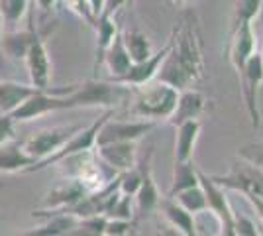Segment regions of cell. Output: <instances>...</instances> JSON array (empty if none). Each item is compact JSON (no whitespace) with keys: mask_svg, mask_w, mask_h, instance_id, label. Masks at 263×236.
Segmentation results:
<instances>
[{"mask_svg":"<svg viewBox=\"0 0 263 236\" xmlns=\"http://www.w3.org/2000/svg\"><path fill=\"white\" fill-rule=\"evenodd\" d=\"M132 89L128 85H120L114 81H97L90 79L75 87L73 93L63 95L65 111L71 108H85V106H102V108H116L120 104L130 102Z\"/></svg>","mask_w":263,"mask_h":236,"instance_id":"obj_2","label":"cell"},{"mask_svg":"<svg viewBox=\"0 0 263 236\" xmlns=\"http://www.w3.org/2000/svg\"><path fill=\"white\" fill-rule=\"evenodd\" d=\"M88 6H90V10L95 14V18H99V14L102 12V4H104V0H87Z\"/></svg>","mask_w":263,"mask_h":236,"instance_id":"obj_40","label":"cell"},{"mask_svg":"<svg viewBox=\"0 0 263 236\" xmlns=\"http://www.w3.org/2000/svg\"><path fill=\"white\" fill-rule=\"evenodd\" d=\"M28 73H30V83L37 89H49V79H51V61L45 47L44 40L40 35L33 38L32 45L28 47V53L24 57Z\"/></svg>","mask_w":263,"mask_h":236,"instance_id":"obj_10","label":"cell"},{"mask_svg":"<svg viewBox=\"0 0 263 236\" xmlns=\"http://www.w3.org/2000/svg\"><path fill=\"white\" fill-rule=\"evenodd\" d=\"M152 156H154V152H152V148H149L147 154H145L140 161H136V166H138L140 173H142L140 189L134 195L136 207H138V213L140 214L152 213L155 207L159 205V199H161V197H159V191H157V185H155V181H154V173H152Z\"/></svg>","mask_w":263,"mask_h":236,"instance_id":"obj_12","label":"cell"},{"mask_svg":"<svg viewBox=\"0 0 263 236\" xmlns=\"http://www.w3.org/2000/svg\"><path fill=\"white\" fill-rule=\"evenodd\" d=\"M108 223V216L106 214H90V216H83L79 219L77 226L71 234H83V236H102L104 234V228Z\"/></svg>","mask_w":263,"mask_h":236,"instance_id":"obj_30","label":"cell"},{"mask_svg":"<svg viewBox=\"0 0 263 236\" xmlns=\"http://www.w3.org/2000/svg\"><path fill=\"white\" fill-rule=\"evenodd\" d=\"M255 51V34H253L252 22L241 24L232 32L230 44H228V59L236 69V75H240L246 61Z\"/></svg>","mask_w":263,"mask_h":236,"instance_id":"obj_15","label":"cell"},{"mask_svg":"<svg viewBox=\"0 0 263 236\" xmlns=\"http://www.w3.org/2000/svg\"><path fill=\"white\" fill-rule=\"evenodd\" d=\"M157 120H104L97 132L95 146L110 144V142H138L140 138L152 132Z\"/></svg>","mask_w":263,"mask_h":236,"instance_id":"obj_9","label":"cell"},{"mask_svg":"<svg viewBox=\"0 0 263 236\" xmlns=\"http://www.w3.org/2000/svg\"><path fill=\"white\" fill-rule=\"evenodd\" d=\"M167 51H169V42H167L157 53H152L147 59L132 63L130 69H128L124 75H120V77H116V79H108V81L120 83V85H128V87H140V85L149 83V81H154L155 75H157V71L161 67Z\"/></svg>","mask_w":263,"mask_h":236,"instance_id":"obj_11","label":"cell"},{"mask_svg":"<svg viewBox=\"0 0 263 236\" xmlns=\"http://www.w3.org/2000/svg\"><path fill=\"white\" fill-rule=\"evenodd\" d=\"M97 156L116 169L118 173L128 171L136 166L138 161V144L136 142H110V144H102L97 146Z\"/></svg>","mask_w":263,"mask_h":236,"instance_id":"obj_14","label":"cell"},{"mask_svg":"<svg viewBox=\"0 0 263 236\" xmlns=\"http://www.w3.org/2000/svg\"><path fill=\"white\" fill-rule=\"evenodd\" d=\"M198 185L202 187L204 197H206V211H210L212 216H216L218 221L220 234L234 236V209L228 203L226 189L220 187L218 183H214L212 177L202 173L200 169H198Z\"/></svg>","mask_w":263,"mask_h":236,"instance_id":"obj_7","label":"cell"},{"mask_svg":"<svg viewBox=\"0 0 263 236\" xmlns=\"http://www.w3.org/2000/svg\"><path fill=\"white\" fill-rule=\"evenodd\" d=\"M110 116H114V108H106V113L102 114L100 118H97V120L90 124V126H87V128H81L79 132H75V134L71 136V138H69V140H67L65 144L59 148L57 152H53L51 156L42 159V161H35L33 166H30V168L26 169V173H33V171H40V169H47L49 166L59 164L61 159L73 156V154L92 150V148H95V140H97V132H99V128L102 126L104 120H108Z\"/></svg>","mask_w":263,"mask_h":236,"instance_id":"obj_5","label":"cell"},{"mask_svg":"<svg viewBox=\"0 0 263 236\" xmlns=\"http://www.w3.org/2000/svg\"><path fill=\"white\" fill-rule=\"evenodd\" d=\"M183 209H186L189 213L198 214L206 211V197H204V191L200 185H195V187H189V189H183V191L171 195Z\"/></svg>","mask_w":263,"mask_h":236,"instance_id":"obj_28","label":"cell"},{"mask_svg":"<svg viewBox=\"0 0 263 236\" xmlns=\"http://www.w3.org/2000/svg\"><path fill=\"white\" fill-rule=\"evenodd\" d=\"M177 128V138H175V161H189L193 159V152L197 146L198 134L202 122L195 118V120H186L181 122Z\"/></svg>","mask_w":263,"mask_h":236,"instance_id":"obj_19","label":"cell"},{"mask_svg":"<svg viewBox=\"0 0 263 236\" xmlns=\"http://www.w3.org/2000/svg\"><path fill=\"white\" fill-rule=\"evenodd\" d=\"M33 216H49L44 226L32 230V236H59L71 234L79 223V216L69 211H33Z\"/></svg>","mask_w":263,"mask_h":236,"instance_id":"obj_18","label":"cell"},{"mask_svg":"<svg viewBox=\"0 0 263 236\" xmlns=\"http://www.w3.org/2000/svg\"><path fill=\"white\" fill-rule=\"evenodd\" d=\"M124 4H128V0H104V4H102V12H100V14L114 16V14L120 10ZM100 14H99V16H100Z\"/></svg>","mask_w":263,"mask_h":236,"instance_id":"obj_37","label":"cell"},{"mask_svg":"<svg viewBox=\"0 0 263 236\" xmlns=\"http://www.w3.org/2000/svg\"><path fill=\"white\" fill-rule=\"evenodd\" d=\"M37 87L33 85H20L10 81H0V113L10 114L14 108H18L28 97L37 93Z\"/></svg>","mask_w":263,"mask_h":236,"instance_id":"obj_22","label":"cell"},{"mask_svg":"<svg viewBox=\"0 0 263 236\" xmlns=\"http://www.w3.org/2000/svg\"><path fill=\"white\" fill-rule=\"evenodd\" d=\"M234 234L257 236V234H261V232L257 230V225L253 223L250 216H246V214L234 213Z\"/></svg>","mask_w":263,"mask_h":236,"instance_id":"obj_32","label":"cell"},{"mask_svg":"<svg viewBox=\"0 0 263 236\" xmlns=\"http://www.w3.org/2000/svg\"><path fill=\"white\" fill-rule=\"evenodd\" d=\"M14 138V118L10 114H0V144Z\"/></svg>","mask_w":263,"mask_h":236,"instance_id":"obj_36","label":"cell"},{"mask_svg":"<svg viewBox=\"0 0 263 236\" xmlns=\"http://www.w3.org/2000/svg\"><path fill=\"white\" fill-rule=\"evenodd\" d=\"M179 90L161 81H149L145 85L136 87L132 93V108L134 116H142L147 120H161L169 118L175 111Z\"/></svg>","mask_w":263,"mask_h":236,"instance_id":"obj_3","label":"cell"},{"mask_svg":"<svg viewBox=\"0 0 263 236\" xmlns=\"http://www.w3.org/2000/svg\"><path fill=\"white\" fill-rule=\"evenodd\" d=\"M30 10H32L30 0H0V16L8 30H14V26L20 22L26 14L30 18Z\"/></svg>","mask_w":263,"mask_h":236,"instance_id":"obj_27","label":"cell"},{"mask_svg":"<svg viewBox=\"0 0 263 236\" xmlns=\"http://www.w3.org/2000/svg\"><path fill=\"white\" fill-rule=\"evenodd\" d=\"M238 83H240L241 95L246 101V108L250 114L252 126L257 128L259 126V108H257V90L263 83V53L253 51L250 59L246 61V65L238 75Z\"/></svg>","mask_w":263,"mask_h":236,"instance_id":"obj_6","label":"cell"},{"mask_svg":"<svg viewBox=\"0 0 263 236\" xmlns=\"http://www.w3.org/2000/svg\"><path fill=\"white\" fill-rule=\"evenodd\" d=\"M30 4H32V10H30V18H28V24H30V30H35V26H33V12H35V0H30Z\"/></svg>","mask_w":263,"mask_h":236,"instance_id":"obj_41","label":"cell"},{"mask_svg":"<svg viewBox=\"0 0 263 236\" xmlns=\"http://www.w3.org/2000/svg\"><path fill=\"white\" fill-rule=\"evenodd\" d=\"M134 2H136V0H128V4H130V6L134 4Z\"/></svg>","mask_w":263,"mask_h":236,"instance_id":"obj_45","label":"cell"},{"mask_svg":"<svg viewBox=\"0 0 263 236\" xmlns=\"http://www.w3.org/2000/svg\"><path fill=\"white\" fill-rule=\"evenodd\" d=\"M261 4L263 0H238L234 6V12H232V32L236 28H240L241 24L252 22L261 10Z\"/></svg>","mask_w":263,"mask_h":236,"instance_id":"obj_29","label":"cell"},{"mask_svg":"<svg viewBox=\"0 0 263 236\" xmlns=\"http://www.w3.org/2000/svg\"><path fill=\"white\" fill-rule=\"evenodd\" d=\"M87 195L85 187L81 185L79 179H69L61 185L53 187L51 191L45 195L44 199V209L45 211H67L71 209L75 203H79Z\"/></svg>","mask_w":263,"mask_h":236,"instance_id":"obj_16","label":"cell"},{"mask_svg":"<svg viewBox=\"0 0 263 236\" xmlns=\"http://www.w3.org/2000/svg\"><path fill=\"white\" fill-rule=\"evenodd\" d=\"M210 177L224 189L238 191L243 197L252 195V197L263 199V168L246 157L238 156L226 175H210Z\"/></svg>","mask_w":263,"mask_h":236,"instance_id":"obj_4","label":"cell"},{"mask_svg":"<svg viewBox=\"0 0 263 236\" xmlns=\"http://www.w3.org/2000/svg\"><path fill=\"white\" fill-rule=\"evenodd\" d=\"M246 199L252 203L253 209H255V213L259 214V216H261V221H263V199H259V197H252V195H250V197H246Z\"/></svg>","mask_w":263,"mask_h":236,"instance_id":"obj_39","label":"cell"},{"mask_svg":"<svg viewBox=\"0 0 263 236\" xmlns=\"http://www.w3.org/2000/svg\"><path fill=\"white\" fill-rule=\"evenodd\" d=\"M67 8L71 12H75L79 18H83L87 24H95V14L90 10V6H88L87 0H65Z\"/></svg>","mask_w":263,"mask_h":236,"instance_id":"obj_33","label":"cell"},{"mask_svg":"<svg viewBox=\"0 0 263 236\" xmlns=\"http://www.w3.org/2000/svg\"><path fill=\"white\" fill-rule=\"evenodd\" d=\"M95 30H97V49H95V71H99V65H102V57L106 53L108 45L112 44L114 35L118 34V26L114 22V16L100 14L95 20Z\"/></svg>","mask_w":263,"mask_h":236,"instance_id":"obj_24","label":"cell"},{"mask_svg":"<svg viewBox=\"0 0 263 236\" xmlns=\"http://www.w3.org/2000/svg\"><path fill=\"white\" fill-rule=\"evenodd\" d=\"M37 35L35 30H26V32H18V30H6L2 32L0 38V47L6 56H10L12 59H24L28 53V47L32 45L33 38Z\"/></svg>","mask_w":263,"mask_h":236,"instance_id":"obj_23","label":"cell"},{"mask_svg":"<svg viewBox=\"0 0 263 236\" xmlns=\"http://www.w3.org/2000/svg\"><path fill=\"white\" fill-rule=\"evenodd\" d=\"M132 219H108L106 223V228H104V234L108 236H122V234H128L132 230Z\"/></svg>","mask_w":263,"mask_h":236,"instance_id":"obj_34","label":"cell"},{"mask_svg":"<svg viewBox=\"0 0 263 236\" xmlns=\"http://www.w3.org/2000/svg\"><path fill=\"white\" fill-rule=\"evenodd\" d=\"M33 159L22 146V140L18 142L16 138H12L8 142L0 144V173H14V171H24L33 166Z\"/></svg>","mask_w":263,"mask_h":236,"instance_id":"obj_17","label":"cell"},{"mask_svg":"<svg viewBox=\"0 0 263 236\" xmlns=\"http://www.w3.org/2000/svg\"><path fill=\"white\" fill-rule=\"evenodd\" d=\"M175 6H186V4H191L193 0H171Z\"/></svg>","mask_w":263,"mask_h":236,"instance_id":"obj_42","label":"cell"},{"mask_svg":"<svg viewBox=\"0 0 263 236\" xmlns=\"http://www.w3.org/2000/svg\"><path fill=\"white\" fill-rule=\"evenodd\" d=\"M238 156L246 157V159H250V161H253V164H257V166L263 168V148L261 146H255V144L243 146V148H240Z\"/></svg>","mask_w":263,"mask_h":236,"instance_id":"obj_35","label":"cell"},{"mask_svg":"<svg viewBox=\"0 0 263 236\" xmlns=\"http://www.w3.org/2000/svg\"><path fill=\"white\" fill-rule=\"evenodd\" d=\"M2 32H4V22H2V16H0V38H2ZM0 63H2V47H0Z\"/></svg>","mask_w":263,"mask_h":236,"instance_id":"obj_43","label":"cell"},{"mask_svg":"<svg viewBox=\"0 0 263 236\" xmlns=\"http://www.w3.org/2000/svg\"><path fill=\"white\" fill-rule=\"evenodd\" d=\"M204 79V51L202 34L195 12L185 10L179 14L177 24L169 38V51L155 81L167 83L177 90L191 89Z\"/></svg>","mask_w":263,"mask_h":236,"instance_id":"obj_1","label":"cell"},{"mask_svg":"<svg viewBox=\"0 0 263 236\" xmlns=\"http://www.w3.org/2000/svg\"><path fill=\"white\" fill-rule=\"evenodd\" d=\"M159 207H161V211H163L165 219L169 221V225L173 226L175 230H179L181 234H185V236L197 234L195 214L189 213L186 209H183L173 197H169V199H165V201L159 199Z\"/></svg>","mask_w":263,"mask_h":236,"instance_id":"obj_20","label":"cell"},{"mask_svg":"<svg viewBox=\"0 0 263 236\" xmlns=\"http://www.w3.org/2000/svg\"><path fill=\"white\" fill-rule=\"evenodd\" d=\"M209 108V99L204 93L197 89H183L179 90V99H177L175 111L167 118V122L171 126H179L186 120H195L198 116H202L204 111Z\"/></svg>","mask_w":263,"mask_h":236,"instance_id":"obj_13","label":"cell"},{"mask_svg":"<svg viewBox=\"0 0 263 236\" xmlns=\"http://www.w3.org/2000/svg\"><path fill=\"white\" fill-rule=\"evenodd\" d=\"M140 183H142V173H140V169L138 166H134L132 169L128 171H122L120 173V179H118V189L120 193L124 195H130L134 197L138 189H140Z\"/></svg>","mask_w":263,"mask_h":236,"instance_id":"obj_31","label":"cell"},{"mask_svg":"<svg viewBox=\"0 0 263 236\" xmlns=\"http://www.w3.org/2000/svg\"><path fill=\"white\" fill-rule=\"evenodd\" d=\"M102 63L108 67L110 71V77L108 79H116L124 75L132 65V59H130V53H128V49H126V45H124V40H122V34L120 30H118V34L114 35V40H112V44L108 45V49H106V53L102 57Z\"/></svg>","mask_w":263,"mask_h":236,"instance_id":"obj_21","label":"cell"},{"mask_svg":"<svg viewBox=\"0 0 263 236\" xmlns=\"http://www.w3.org/2000/svg\"><path fill=\"white\" fill-rule=\"evenodd\" d=\"M120 34H122V40H124V45H126V49L130 53L132 63L143 61V59H147V57L154 53L152 51V42H149V38L143 34L142 30L128 28V30H124Z\"/></svg>","mask_w":263,"mask_h":236,"instance_id":"obj_25","label":"cell"},{"mask_svg":"<svg viewBox=\"0 0 263 236\" xmlns=\"http://www.w3.org/2000/svg\"><path fill=\"white\" fill-rule=\"evenodd\" d=\"M195 185H198V169L195 168L193 159H189V161H175L173 164V185H171L169 197L179 191H183V189L195 187Z\"/></svg>","mask_w":263,"mask_h":236,"instance_id":"obj_26","label":"cell"},{"mask_svg":"<svg viewBox=\"0 0 263 236\" xmlns=\"http://www.w3.org/2000/svg\"><path fill=\"white\" fill-rule=\"evenodd\" d=\"M259 14H261V28H263V4H261V10H259Z\"/></svg>","mask_w":263,"mask_h":236,"instance_id":"obj_44","label":"cell"},{"mask_svg":"<svg viewBox=\"0 0 263 236\" xmlns=\"http://www.w3.org/2000/svg\"><path fill=\"white\" fill-rule=\"evenodd\" d=\"M35 6L45 14H51L57 6V0H35Z\"/></svg>","mask_w":263,"mask_h":236,"instance_id":"obj_38","label":"cell"},{"mask_svg":"<svg viewBox=\"0 0 263 236\" xmlns=\"http://www.w3.org/2000/svg\"><path fill=\"white\" fill-rule=\"evenodd\" d=\"M83 126H55V128H45V130L33 132L32 136H28L26 140H22V146L35 161H42V159L51 156L53 152H57Z\"/></svg>","mask_w":263,"mask_h":236,"instance_id":"obj_8","label":"cell"}]
</instances>
